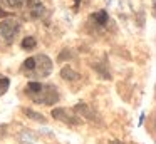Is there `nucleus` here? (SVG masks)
I'll use <instances>...</instances> for the list:
<instances>
[{"instance_id":"f8f14e48","label":"nucleus","mask_w":156,"mask_h":144,"mask_svg":"<svg viewBox=\"0 0 156 144\" xmlns=\"http://www.w3.org/2000/svg\"><path fill=\"white\" fill-rule=\"evenodd\" d=\"M5 15H7V13H5V12H4V10L0 9V17H5Z\"/></svg>"},{"instance_id":"1a4fd4ad","label":"nucleus","mask_w":156,"mask_h":144,"mask_svg":"<svg viewBox=\"0 0 156 144\" xmlns=\"http://www.w3.org/2000/svg\"><path fill=\"white\" fill-rule=\"evenodd\" d=\"M2 3L5 7H9V9H19V7H22L25 3V0H2Z\"/></svg>"},{"instance_id":"9d476101","label":"nucleus","mask_w":156,"mask_h":144,"mask_svg":"<svg viewBox=\"0 0 156 144\" xmlns=\"http://www.w3.org/2000/svg\"><path fill=\"white\" fill-rule=\"evenodd\" d=\"M7 89H9V79L2 77V79H0V96L5 94V90H7Z\"/></svg>"},{"instance_id":"6e6552de","label":"nucleus","mask_w":156,"mask_h":144,"mask_svg":"<svg viewBox=\"0 0 156 144\" xmlns=\"http://www.w3.org/2000/svg\"><path fill=\"white\" fill-rule=\"evenodd\" d=\"M35 45H37V40H35V37H25L24 40H22V49H25V50H32V49H35Z\"/></svg>"},{"instance_id":"20e7f679","label":"nucleus","mask_w":156,"mask_h":144,"mask_svg":"<svg viewBox=\"0 0 156 144\" xmlns=\"http://www.w3.org/2000/svg\"><path fill=\"white\" fill-rule=\"evenodd\" d=\"M25 5H27L29 15H30L32 19H41V17H44L45 7L41 0H25Z\"/></svg>"},{"instance_id":"39448f33","label":"nucleus","mask_w":156,"mask_h":144,"mask_svg":"<svg viewBox=\"0 0 156 144\" xmlns=\"http://www.w3.org/2000/svg\"><path fill=\"white\" fill-rule=\"evenodd\" d=\"M52 116L59 121H64L67 124H79V119L76 116H71V112L66 109H54L52 111Z\"/></svg>"},{"instance_id":"f03ea898","label":"nucleus","mask_w":156,"mask_h":144,"mask_svg":"<svg viewBox=\"0 0 156 144\" xmlns=\"http://www.w3.org/2000/svg\"><path fill=\"white\" fill-rule=\"evenodd\" d=\"M22 69L30 77H47L52 72V60L47 55H44V54L35 55V57H29V59L24 60Z\"/></svg>"},{"instance_id":"f257e3e1","label":"nucleus","mask_w":156,"mask_h":144,"mask_svg":"<svg viewBox=\"0 0 156 144\" xmlns=\"http://www.w3.org/2000/svg\"><path fill=\"white\" fill-rule=\"evenodd\" d=\"M25 92L34 102L37 104H54L59 100V92L55 86H47L41 82H29Z\"/></svg>"},{"instance_id":"7ed1b4c3","label":"nucleus","mask_w":156,"mask_h":144,"mask_svg":"<svg viewBox=\"0 0 156 144\" xmlns=\"http://www.w3.org/2000/svg\"><path fill=\"white\" fill-rule=\"evenodd\" d=\"M19 32H20V22L15 19H5L4 22H0V40L5 44H12L17 39Z\"/></svg>"},{"instance_id":"423d86ee","label":"nucleus","mask_w":156,"mask_h":144,"mask_svg":"<svg viewBox=\"0 0 156 144\" xmlns=\"http://www.w3.org/2000/svg\"><path fill=\"white\" fill-rule=\"evenodd\" d=\"M92 20H94L96 23H98V25H106V23H108V20H109V15H108V12H106V10H101V12H96L94 15L91 17Z\"/></svg>"},{"instance_id":"0eeeda50","label":"nucleus","mask_w":156,"mask_h":144,"mask_svg":"<svg viewBox=\"0 0 156 144\" xmlns=\"http://www.w3.org/2000/svg\"><path fill=\"white\" fill-rule=\"evenodd\" d=\"M61 76H62V79H66V80H76V79H79V74L76 72V70H72L71 67H64V69H62V72H61Z\"/></svg>"},{"instance_id":"9b49d317","label":"nucleus","mask_w":156,"mask_h":144,"mask_svg":"<svg viewBox=\"0 0 156 144\" xmlns=\"http://www.w3.org/2000/svg\"><path fill=\"white\" fill-rule=\"evenodd\" d=\"M25 114H30V117H34V119H37V121H42V122H44V117H41V116H39V114L37 112H32V111L30 109H25Z\"/></svg>"}]
</instances>
